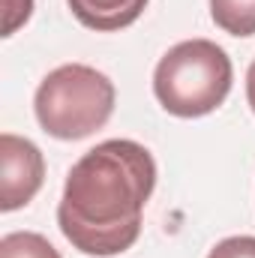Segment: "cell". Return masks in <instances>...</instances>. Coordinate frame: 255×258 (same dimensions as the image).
Returning a JSON list of instances; mask_svg holds the SVG:
<instances>
[{"label": "cell", "instance_id": "obj_1", "mask_svg": "<svg viewBox=\"0 0 255 258\" xmlns=\"http://www.w3.org/2000/svg\"><path fill=\"white\" fill-rule=\"evenodd\" d=\"M153 186L156 162L144 144L129 138L102 141L69 168L57 225L72 249L84 255H120L141 234Z\"/></svg>", "mask_w": 255, "mask_h": 258}, {"label": "cell", "instance_id": "obj_2", "mask_svg": "<svg viewBox=\"0 0 255 258\" xmlns=\"http://www.w3.org/2000/svg\"><path fill=\"white\" fill-rule=\"evenodd\" d=\"M231 57L210 39H186L162 54L153 69V93L174 117H204L231 93Z\"/></svg>", "mask_w": 255, "mask_h": 258}, {"label": "cell", "instance_id": "obj_3", "mask_svg": "<svg viewBox=\"0 0 255 258\" xmlns=\"http://www.w3.org/2000/svg\"><path fill=\"white\" fill-rule=\"evenodd\" d=\"M114 81L84 63H66L51 69L33 96L39 126L51 138L81 141L108 123L114 114Z\"/></svg>", "mask_w": 255, "mask_h": 258}, {"label": "cell", "instance_id": "obj_4", "mask_svg": "<svg viewBox=\"0 0 255 258\" xmlns=\"http://www.w3.org/2000/svg\"><path fill=\"white\" fill-rule=\"evenodd\" d=\"M45 180L42 150L21 135H0V210L12 213L30 204Z\"/></svg>", "mask_w": 255, "mask_h": 258}, {"label": "cell", "instance_id": "obj_5", "mask_svg": "<svg viewBox=\"0 0 255 258\" xmlns=\"http://www.w3.org/2000/svg\"><path fill=\"white\" fill-rule=\"evenodd\" d=\"M72 15L96 30V33H114L135 24L141 12L147 9V0H66Z\"/></svg>", "mask_w": 255, "mask_h": 258}, {"label": "cell", "instance_id": "obj_6", "mask_svg": "<svg viewBox=\"0 0 255 258\" xmlns=\"http://www.w3.org/2000/svg\"><path fill=\"white\" fill-rule=\"evenodd\" d=\"M210 18L231 36H255V0H210Z\"/></svg>", "mask_w": 255, "mask_h": 258}, {"label": "cell", "instance_id": "obj_7", "mask_svg": "<svg viewBox=\"0 0 255 258\" xmlns=\"http://www.w3.org/2000/svg\"><path fill=\"white\" fill-rule=\"evenodd\" d=\"M0 258H60V252L36 231H12L0 240Z\"/></svg>", "mask_w": 255, "mask_h": 258}, {"label": "cell", "instance_id": "obj_8", "mask_svg": "<svg viewBox=\"0 0 255 258\" xmlns=\"http://www.w3.org/2000/svg\"><path fill=\"white\" fill-rule=\"evenodd\" d=\"M207 258H255V237H249V234L225 237L210 249Z\"/></svg>", "mask_w": 255, "mask_h": 258}, {"label": "cell", "instance_id": "obj_9", "mask_svg": "<svg viewBox=\"0 0 255 258\" xmlns=\"http://www.w3.org/2000/svg\"><path fill=\"white\" fill-rule=\"evenodd\" d=\"M6 3V21H3V36H12L33 12V0H3Z\"/></svg>", "mask_w": 255, "mask_h": 258}, {"label": "cell", "instance_id": "obj_10", "mask_svg": "<svg viewBox=\"0 0 255 258\" xmlns=\"http://www.w3.org/2000/svg\"><path fill=\"white\" fill-rule=\"evenodd\" d=\"M246 102H249V108L255 114V60L249 66V72H246Z\"/></svg>", "mask_w": 255, "mask_h": 258}]
</instances>
